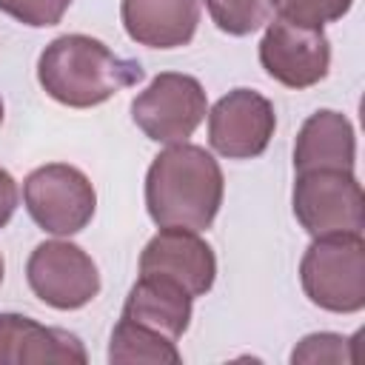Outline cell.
<instances>
[{
    "mask_svg": "<svg viewBox=\"0 0 365 365\" xmlns=\"http://www.w3.org/2000/svg\"><path fill=\"white\" fill-rule=\"evenodd\" d=\"M225 194L220 163L194 143L160 151L145 174V208L160 228H211Z\"/></svg>",
    "mask_w": 365,
    "mask_h": 365,
    "instance_id": "6da1fadb",
    "label": "cell"
},
{
    "mask_svg": "<svg viewBox=\"0 0 365 365\" xmlns=\"http://www.w3.org/2000/svg\"><path fill=\"white\" fill-rule=\"evenodd\" d=\"M143 77L145 71L137 60L111 51L103 40L88 34L54 37L37 60L43 91L68 108L100 106L117 91L137 86Z\"/></svg>",
    "mask_w": 365,
    "mask_h": 365,
    "instance_id": "7a4b0ae2",
    "label": "cell"
},
{
    "mask_svg": "<svg viewBox=\"0 0 365 365\" xmlns=\"http://www.w3.org/2000/svg\"><path fill=\"white\" fill-rule=\"evenodd\" d=\"M305 297L331 314L365 308V240L362 234L314 237L299 262Z\"/></svg>",
    "mask_w": 365,
    "mask_h": 365,
    "instance_id": "3957f363",
    "label": "cell"
},
{
    "mask_svg": "<svg viewBox=\"0 0 365 365\" xmlns=\"http://www.w3.org/2000/svg\"><path fill=\"white\" fill-rule=\"evenodd\" d=\"M291 205L297 222L311 237L362 234L365 228V197L354 171H297Z\"/></svg>",
    "mask_w": 365,
    "mask_h": 365,
    "instance_id": "277c9868",
    "label": "cell"
},
{
    "mask_svg": "<svg viewBox=\"0 0 365 365\" xmlns=\"http://www.w3.org/2000/svg\"><path fill=\"white\" fill-rule=\"evenodd\" d=\"M208 114V97L197 77L180 71L157 74L134 100L131 120L137 128L163 145L188 143Z\"/></svg>",
    "mask_w": 365,
    "mask_h": 365,
    "instance_id": "5b68a950",
    "label": "cell"
},
{
    "mask_svg": "<svg viewBox=\"0 0 365 365\" xmlns=\"http://www.w3.org/2000/svg\"><path fill=\"white\" fill-rule=\"evenodd\" d=\"M23 202L29 217L48 234L71 237L83 231L97 208L91 180L68 163H48L23 180Z\"/></svg>",
    "mask_w": 365,
    "mask_h": 365,
    "instance_id": "8992f818",
    "label": "cell"
},
{
    "mask_svg": "<svg viewBox=\"0 0 365 365\" xmlns=\"http://www.w3.org/2000/svg\"><path fill=\"white\" fill-rule=\"evenodd\" d=\"M26 279L31 294L57 311L86 308L100 294L97 262L68 240L40 242L26 262Z\"/></svg>",
    "mask_w": 365,
    "mask_h": 365,
    "instance_id": "52a82bcc",
    "label": "cell"
},
{
    "mask_svg": "<svg viewBox=\"0 0 365 365\" xmlns=\"http://www.w3.org/2000/svg\"><path fill=\"white\" fill-rule=\"evenodd\" d=\"M259 63L271 80L285 88H311L328 77L331 68V40L317 26H302L288 17H274L265 23L259 40Z\"/></svg>",
    "mask_w": 365,
    "mask_h": 365,
    "instance_id": "ba28073f",
    "label": "cell"
},
{
    "mask_svg": "<svg viewBox=\"0 0 365 365\" xmlns=\"http://www.w3.org/2000/svg\"><path fill=\"white\" fill-rule=\"evenodd\" d=\"M277 128V114L268 97L251 88L222 94L208 111V143L220 157L251 160L259 157Z\"/></svg>",
    "mask_w": 365,
    "mask_h": 365,
    "instance_id": "9c48e42d",
    "label": "cell"
},
{
    "mask_svg": "<svg viewBox=\"0 0 365 365\" xmlns=\"http://www.w3.org/2000/svg\"><path fill=\"white\" fill-rule=\"evenodd\" d=\"M140 274L171 279L191 299H197L208 294L217 279V257L200 231L160 228L140 254Z\"/></svg>",
    "mask_w": 365,
    "mask_h": 365,
    "instance_id": "30bf717a",
    "label": "cell"
},
{
    "mask_svg": "<svg viewBox=\"0 0 365 365\" xmlns=\"http://www.w3.org/2000/svg\"><path fill=\"white\" fill-rule=\"evenodd\" d=\"M88 359L80 336L48 328L23 314H0V365L34 362H77Z\"/></svg>",
    "mask_w": 365,
    "mask_h": 365,
    "instance_id": "8fae6325",
    "label": "cell"
},
{
    "mask_svg": "<svg viewBox=\"0 0 365 365\" xmlns=\"http://www.w3.org/2000/svg\"><path fill=\"white\" fill-rule=\"evenodd\" d=\"M125 34L148 48L188 46L200 23V0H123Z\"/></svg>",
    "mask_w": 365,
    "mask_h": 365,
    "instance_id": "7c38bea8",
    "label": "cell"
},
{
    "mask_svg": "<svg viewBox=\"0 0 365 365\" xmlns=\"http://www.w3.org/2000/svg\"><path fill=\"white\" fill-rule=\"evenodd\" d=\"M354 163H356V134L351 120L334 108L314 111L297 134L294 168L297 171H314V168L354 171Z\"/></svg>",
    "mask_w": 365,
    "mask_h": 365,
    "instance_id": "4fadbf2b",
    "label": "cell"
},
{
    "mask_svg": "<svg viewBox=\"0 0 365 365\" xmlns=\"http://www.w3.org/2000/svg\"><path fill=\"white\" fill-rule=\"evenodd\" d=\"M191 302L194 299L171 279L140 274V279L131 285V291L125 297L123 317L177 342L188 331Z\"/></svg>",
    "mask_w": 365,
    "mask_h": 365,
    "instance_id": "5bb4252c",
    "label": "cell"
},
{
    "mask_svg": "<svg viewBox=\"0 0 365 365\" xmlns=\"http://www.w3.org/2000/svg\"><path fill=\"white\" fill-rule=\"evenodd\" d=\"M182 356L177 351V342L145 328L137 325L125 317H120V322L111 331V342H108V362L114 365H125V362H168L177 365Z\"/></svg>",
    "mask_w": 365,
    "mask_h": 365,
    "instance_id": "9a60e30c",
    "label": "cell"
},
{
    "mask_svg": "<svg viewBox=\"0 0 365 365\" xmlns=\"http://www.w3.org/2000/svg\"><path fill=\"white\" fill-rule=\"evenodd\" d=\"M214 26L231 37H245L271 20V0H205Z\"/></svg>",
    "mask_w": 365,
    "mask_h": 365,
    "instance_id": "2e32d148",
    "label": "cell"
},
{
    "mask_svg": "<svg viewBox=\"0 0 365 365\" xmlns=\"http://www.w3.org/2000/svg\"><path fill=\"white\" fill-rule=\"evenodd\" d=\"M354 336H342V334H308L299 339V345L291 351V362H354Z\"/></svg>",
    "mask_w": 365,
    "mask_h": 365,
    "instance_id": "e0dca14e",
    "label": "cell"
},
{
    "mask_svg": "<svg viewBox=\"0 0 365 365\" xmlns=\"http://www.w3.org/2000/svg\"><path fill=\"white\" fill-rule=\"evenodd\" d=\"M351 3L354 0H271V9H277L279 17H288L294 23L322 29L325 23L342 20Z\"/></svg>",
    "mask_w": 365,
    "mask_h": 365,
    "instance_id": "ac0fdd59",
    "label": "cell"
},
{
    "mask_svg": "<svg viewBox=\"0 0 365 365\" xmlns=\"http://www.w3.org/2000/svg\"><path fill=\"white\" fill-rule=\"evenodd\" d=\"M71 0H0V11L29 29H48L63 20Z\"/></svg>",
    "mask_w": 365,
    "mask_h": 365,
    "instance_id": "d6986e66",
    "label": "cell"
},
{
    "mask_svg": "<svg viewBox=\"0 0 365 365\" xmlns=\"http://www.w3.org/2000/svg\"><path fill=\"white\" fill-rule=\"evenodd\" d=\"M17 200H20V191H17L14 177H11L6 168H0V228L14 217Z\"/></svg>",
    "mask_w": 365,
    "mask_h": 365,
    "instance_id": "ffe728a7",
    "label": "cell"
},
{
    "mask_svg": "<svg viewBox=\"0 0 365 365\" xmlns=\"http://www.w3.org/2000/svg\"><path fill=\"white\" fill-rule=\"evenodd\" d=\"M3 274H6V262H3V254H0V285H3Z\"/></svg>",
    "mask_w": 365,
    "mask_h": 365,
    "instance_id": "44dd1931",
    "label": "cell"
},
{
    "mask_svg": "<svg viewBox=\"0 0 365 365\" xmlns=\"http://www.w3.org/2000/svg\"><path fill=\"white\" fill-rule=\"evenodd\" d=\"M0 125H3V100H0Z\"/></svg>",
    "mask_w": 365,
    "mask_h": 365,
    "instance_id": "7402d4cb",
    "label": "cell"
}]
</instances>
